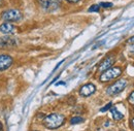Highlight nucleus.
Returning <instances> with one entry per match:
<instances>
[{
    "mask_svg": "<svg viewBox=\"0 0 134 131\" xmlns=\"http://www.w3.org/2000/svg\"><path fill=\"white\" fill-rule=\"evenodd\" d=\"M1 2H2V0H0V4H1Z\"/></svg>",
    "mask_w": 134,
    "mask_h": 131,
    "instance_id": "412c9836",
    "label": "nucleus"
},
{
    "mask_svg": "<svg viewBox=\"0 0 134 131\" xmlns=\"http://www.w3.org/2000/svg\"><path fill=\"white\" fill-rule=\"evenodd\" d=\"M65 122V117L60 114H51L43 120V125L49 129H57Z\"/></svg>",
    "mask_w": 134,
    "mask_h": 131,
    "instance_id": "f257e3e1",
    "label": "nucleus"
},
{
    "mask_svg": "<svg viewBox=\"0 0 134 131\" xmlns=\"http://www.w3.org/2000/svg\"><path fill=\"white\" fill-rule=\"evenodd\" d=\"M113 106V103L111 102H109V103H107L105 106H103L102 108L100 110V112H102V113H104V112H106V111H108V110H110V107Z\"/></svg>",
    "mask_w": 134,
    "mask_h": 131,
    "instance_id": "ddd939ff",
    "label": "nucleus"
},
{
    "mask_svg": "<svg viewBox=\"0 0 134 131\" xmlns=\"http://www.w3.org/2000/svg\"><path fill=\"white\" fill-rule=\"evenodd\" d=\"M0 131H2V125H1V123H0Z\"/></svg>",
    "mask_w": 134,
    "mask_h": 131,
    "instance_id": "aec40b11",
    "label": "nucleus"
},
{
    "mask_svg": "<svg viewBox=\"0 0 134 131\" xmlns=\"http://www.w3.org/2000/svg\"><path fill=\"white\" fill-rule=\"evenodd\" d=\"M84 122V119L82 117H73L71 120H70V124L71 125H75V124H80V123H83Z\"/></svg>",
    "mask_w": 134,
    "mask_h": 131,
    "instance_id": "f8f14e48",
    "label": "nucleus"
},
{
    "mask_svg": "<svg viewBox=\"0 0 134 131\" xmlns=\"http://www.w3.org/2000/svg\"><path fill=\"white\" fill-rule=\"evenodd\" d=\"M1 17L6 22H18L22 19V14L20 10L13 8V9H7L3 12Z\"/></svg>",
    "mask_w": 134,
    "mask_h": 131,
    "instance_id": "20e7f679",
    "label": "nucleus"
},
{
    "mask_svg": "<svg viewBox=\"0 0 134 131\" xmlns=\"http://www.w3.org/2000/svg\"><path fill=\"white\" fill-rule=\"evenodd\" d=\"M128 42H130V43H134V36L130 37V38L128 39Z\"/></svg>",
    "mask_w": 134,
    "mask_h": 131,
    "instance_id": "f3484780",
    "label": "nucleus"
},
{
    "mask_svg": "<svg viewBox=\"0 0 134 131\" xmlns=\"http://www.w3.org/2000/svg\"><path fill=\"white\" fill-rule=\"evenodd\" d=\"M13 64V58L9 55H0V71L8 69Z\"/></svg>",
    "mask_w": 134,
    "mask_h": 131,
    "instance_id": "0eeeda50",
    "label": "nucleus"
},
{
    "mask_svg": "<svg viewBox=\"0 0 134 131\" xmlns=\"http://www.w3.org/2000/svg\"><path fill=\"white\" fill-rule=\"evenodd\" d=\"M110 112H111V116H113L114 120H116V121H120V120H122L124 118V115L122 113H120L118 111L117 107H115V106H111L110 107Z\"/></svg>",
    "mask_w": 134,
    "mask_h": 131,
    "instance_id": "9b49d317",
    "label": "nucleus"
},
{
    "mask_svg": "<svg viewBox=\"0 0 134 131\" xmlns=\"http://www.w3.org/2000/svg\"><path fill=\"white\" fill-rule=\"evenodd\" d=\"M17 45V39L10 36H3L0 37V49H7L15 47Z\"/></svg>",
    "mask_w": 134,
    "mask_h": 131,
    "instance_id": "423d86ee",
    "label": "nucleus"
},
{
    "mask_svg": "<svg viewBox=\"0 0 134 131\" xmlns=\"http://www.w3.org/2000/svg\"><path fill=\"white\" fill-rule=\"evenodd\" d=\"M122 74V69L120 67H110L102 72L100 75V82H109L115 80Z\"/></svg>",
    "mask_w": 134,
    "mask_h": 131,
    "instance_id": "f03ea898",
    "label": "nucleus"
},
{
    "mask_svg": "<svg viewBox=\"0 0 134 131\" xmlns=\"http://www.w3.org/2000/svg\"><path fill=\"white\" fill-rule=\"evenodd\" d=\"M128 101H129V103L130 104H133L134 105V91L129 95V97H128Z\"/></svg>",
    "mask_w": 134,
    "mask_h": 131,
    "instance_id": "dca6fc26",
    "label": "nucleus"
},
{
    "mask_svg": "<svg viewBox=\"0 0 134 131\" xmlns=\"http://www.w3.org/2000/svg\"><path fill=\"white\" fill-rule=\"evenodd\" d=\"M15 26L10 22H4L0 25V32L3 34H10L15 31Z\"/></svg>",
    "mask_w": 134,
    "mask_h": 131,
    "instance_id": "9d476101",
    "label": "nucleus"
},
{
    "mask_svg": "<svg viewBox=\"0 0 134 131\" xmlns=\"http://www.w3.org/2000/svg\"><path fill=\"white\" fill-rule=\"evenodd\" d=\"M100 6L104 7V8H108V7H111L113 6V3H110V2H102L100 4Z\"/></svg>",
    "mask_w": 134,
    "mask_h": 131,
    "instance_id": "2eb2a0df",
    "label": "nucleus"
},
{
    "mask_svg": "<svg viewBox=\"0 0 134 131\" xmlns=\"http://www.w3.org/2000/svg\"><path fill=\"white\" fill-rule=\"evenodd\" d=\"M131 124H132V126H133V128H134V118L131 120Z\"/></svg>",
    "mask_w": 134,
    "mask_h": 131,
    "instance_id": "6ab92c4d",
    "label": "nucleus"
},
{
    "mask_svg": "<svg viewBox=\"0 0 134 131\" xmlns=\"http://www.w3.org/2000/svg\"><path fill=\"white\" fill-rule=\"evenodd\" d=\"M114 63H115V57H114V56H109V57L105 58V59L100 63V65H99V70H100L101 72H103V71H105L106 69L110 68Z\"/></svg>",
    "mask_w": 134,
    "mask_h": 131,
    "instance_id": "1a4fd4ad",
    "label": "nucleus"
},
{
    "mask_svg": "<svg viewBox=\"0 0 134 131\" xmlns=\"http://www.w3.org/2000/svg\"><path fill=\"white\" fill-rule=\"evenodd\" d=\"M127 86V81L126 80H120L116 82L115 84H113L111 86H109L106 90V93L109 96H115L119 93H121Z\"/></svg>",
    "mask_w": 134,
    "mask_h": 131,
    "instance_id": "7ed1b4c3",
    "label": "nucleus"
},
{
    "mask_svg": "<svg viewBox=\"0 0 134 131\" xmlns=\"http://www.w3.org/2000/svg\"><path fill=\"white\" fill-rule=\"evenodd\" d=\"M99 8H100V5H92V6L89 8V12H90V13H93V12H99Z\"/></svg>",
    "mask_w": 134,
    "mask_h": 131,
    "instance_id": "4468645a",
    "label": "nucleus"
},
{
    "mask_svg": "<svg viewBox=\"0 0 134 131\" xmlns=\"http://www.w3.org/2000/svg\"><path fill=\"white\" fill-rule=\"evenodd\" d=\"M96 91V87L93 84H86L84 85L81 89H80V94L84 97H88L91 96L92 94H94Z\"/></svg>",
    "mask_w": 134,
    "mask_h": 131,
    "instance_id": "6e6552de",
    "label": "nucleus"
},
{
    "mask_svg": "<svg viewBox=\"0 0 134 131\" xmlns=\"http://www.w3.org/2000/svg\"><path fill=\"white\" fill-rule=\"evenodd\" d=\"M68 2H70V3H76V2H79L80 0H66Z\"/></svg>",
    "mask_w": 134,
    "mask_h": 131,
    "instance_id": "a211bd4d",
    "label": "nucleus"
},
{
    "mask_svg": "<svg viewBox=\"0 0 134 131\" xmlns=\"http://www.w3.org/2000/svg\"><path fill=\"white\" fill-rule=\"evenodd\" d=\"M39 5L47 12H54L61 5V0H38Z\"/></svg>",
    "mask_w": 134,
    "mask_h": 131,
    "instance_id": "39448f33",
    "label": "nucleus"
}]
</instances>
